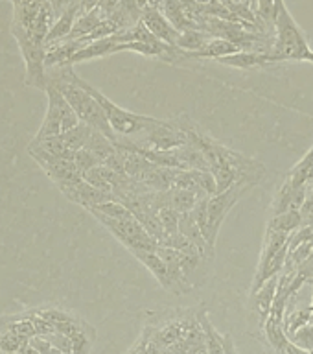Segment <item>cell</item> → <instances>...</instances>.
Segmentation results:
<instances>
[{"mask_svg":"<svg viewBox=\"0 0 313 354\" xmlns=\"http://www.w3.org/2000/svg\"><path fill=\"white\" fill-rule=\"evenodd\" d=\"M54 71L55 72L52 76L46 74V77H48L50 83H54L55 87L59 88L61 94L65 96L66 102L70 104V107L77 115L79 122L87 124V126H91L96 131L104 133L105 137L111 138L113 142H116L118 137L113 131L105 111L102 109V105L85 88L77 85L76 80H74V68H72V65L55 66Z\"/></svg>","mask_w":313,"mask_h":354,"instance_id":"6da1fadb","label":"cell"},{"mask_svg":"<svg viewBox=\"0 0 313 354\" xmlns=\"http://www.w3.org/2000/svg\"><path fill=\"white\" fill-rule=\"evenodd\" d=\"M54 22L55 13L50 0H22L13 4L11 33L17 43L30 41L46 46V37Z\"/></svg>","mask_w":313,"mask_h":354,"instance_id":"7a4b0ae2","label":"cell"},{"mask_svg":"<svg viewBox=\"0 0 313 354\" xmlns=\"http://www.w3.org/2000/svg\"><path fill=\"white\" fill-rule=\"evenodd\" d=\"M273 54L281 61H310L313 50L284 0H275V44Z\"/></svg>","mask_w":313,"mask_h":354,"instance_id":"3957f363","label":"cell"},{"mask_svg":"<svg viewBox=\"0 0 313 354\" xmlns=\"http://www.w3.org/2000/svg\"><path fill=\"white\" fill-rule=\"evenodd\" d=\"M74 80H76V83L79 87L85 88V91L102 105V109L105 111L107 120H109L116 137H137V135H142L144 131H148V129H151V127L157 126L160 122L159 118H153V116L137 115V113H131V111L122 109L120 105L113 104L104 93H99L98 88L93 87V85L85 82V80H82L76 72H74Z\"/></svg>","mask_w":313,"mask_h":354,"instance_id":"277c9868","label":"cell"},{"mask_svg":"<svg viewBox=\"0 0 313 354\" xmlns=\"http://www.w3.org/2000/svg\"><path fill=\"white\" fill-rule=\"evenodd\" d=\"M44 93H46V98H48V107H46L44 120L33 140L59 137V135L70 131L72 127H76L79 124V118L70 107V104L66 102V98L61 94V91L55 87L54 83H46Z\"/></svg>","mask_w":313,"mask_h":354,"instance_id":"5b68a950","label":"cell"},{"mask_svg":"<svg viewBox=\"0 0 313 354\" xmlns=\"http://www.w3.org/2000/svg\"><path fill=\"white\" fill-rule=\"evenodd\" d=\"M254 185L247 181H238L234 183L231 188H227L225 192L216 194L207 199V225L203 229V236L209 243L210 251L214 253L216 249V240H218V232L227 218V214L231 212V209L240 201L243 194L247 192L249 188H253Z\"/></svg>","mask_w":313,"mask_h":354,"instance_id":"8992f818","label":"cell"},{"mask_svg":"<svg viewBox=\"0 0 313 354\" xmlns=\"http://www.w3.org/2000/svg\"><path fill=\"white\" fill-rule=\"evenodd\" d=\"M88 212L102 225L107 227L115 234L116 240H120L131 253H135V251H157L159 249V242L144 229V225L137 218H131V220H113L109 216L99 214L96 210H88Z\"/></svg>","mask_w":313,"mask_h":354,"instance_id":"52a82bcc","label":"cell"},{"mask_svg":"<svg viewBox=\"0 0 313 354\" xmlns=\"http://www.w3.org/2000/svg\"><path fill=\"white\" fill-rule=\"evenodd\" d=\"M28 153L32 155L33 160L44 170V174L54 181L57 188L63 185H72V183L83 181V171L79 170L74 162V159H61V157H52L44 153L41 149L28 148Z\"/></svg>","mask_w":313,"mask_h":354,"instance_id":"ba28073f","label":"cell"},{"mask_svg":"<svg viewBox=\"0 0 313 354\" xmlns=\"http://www.w3.org/2000/svg\"><path fill=\"white\" fill-rule=\"evenodd\" d=\"M59 190L66 199H70L72 203L82 205L87 210L96 209L98 205L107 203V201H116L113 194L104 192V190L88 185L85 179L79 183H72V185H63V187H59Z\"/></svg>","mask_w":313,"mask_h":354,"instance_id":"9c48e42d","label":"cell"},{"mask_svg":"<svg viewBox=\"0 0 313 354\" xmlns=\"http://www.w3.org/2000/svg\"><path fill=\"white\" fill-rule=\"evenodd\" d=\"M140 21L144 22V26L148 28L149 32L153 33L159 41H162L164 44H170V46H176L181 32L166 19L162 11L157 10V8H146L142 11Z\"/></svg>","mask_w":313,"mask_h":354,"instance_id":"30bf717a","label":"cell"},{"mask_svg":"<svg viewBox=\"0 0 313 354\" xmlns=\"http://www.w3.org/2000/svg\"><path fill=\"white\" fill-rule=\"evenodd\" d=\"M278 279H281V275L273 277V279H269L265 284H262L256 292H253L254 312L258 315L260 325L262 326H264L265 323H267V319L271 317V310H273L276 290H278Z\"/></svg>","mask_w":313,"mask_h":354,"instance_id":"8fae6325","label":"cell"},{"mask_svg":"<svg viewBox=\"0 0 313 354\" xmlns=\"http://www.w3.org/2000/svg\"><path fill=\"white\" fill-rule=\"evenodd\" d=\"M218 63L227 66H236V68H256V66L273 65V63H281L276 59V55L273 52H238V54L227 55L218 59Z\"/></svg>","mask_w":313,"mask_h":354,"instance_id":"7c38bea8","label":"cell"},{"mask_svg":"<svg viewBox=\"0 0 313 354\" xmlns=\"http://www.w3.org/2000/svg\"><path fill=\"white\" fill-rule=\"evenodd\" d=\"M133 254H135V259L140 260V262L153 273V277L159 281L160 286L176 293V290H173V282H171L170 273H168V268H166L164 260L160 259V254L157 253V251H135Z\"/></svg>","mask_w":313,"mask_h":354,"instance_id":"4fadbf2b","label":"cell"},{"mask_svg":"<svg viewBox=\"0 0 313 354\" xmlns=\"http://www.w3.org/2000/svg\"><path fill=\"white\" fill-rule=\"evenodd\" d=\"M82 13H83L82 4H77L74 6L72 10L66 11V13H63L59 19H55L54 26H52L48 37H46V48L52 46V44L61 43V41H66L68 35H70L72 28H74V24H76L77 17L82 15Z\"/></svg>","mask_w":313,"mask_h":354,"instance_id":"5bb4252c","label":"cell"},{"mask_svg":"<svg viewBox=\"0 0 313 354\" xmlns=\"http://www.w3.org/2000/svg\"><path fill=\"white\" fill-rule=\"evenodd\" d=\"M116 46L113 35L111 37L99 39V41H94V43L85 44L82 50H77L74 57L70 59V65H76V63H82V61H91L98 59V57H105V55L113 54V48Z\"/></svg>","mask_w":313,"mask_h":354,"instance_id":"9a60e30c","label":"cell"},{"mask_svg":"<svg viewBox=\"0 0 313 354\" xmlns=\"http://www.w3.org/2000/svg\"><path fill=\"white\" fill-rule=\"evenodd\" d=\"M214 39V35L205 30H188V32H181L179 39H177V48L184 50L188 54H196V52H201L203 48H207V44Z\"/></svg>","mask_w":313,"mask_h":354,"instance_id":"2e32d148","label":"cell"},{"mask_svg":"<svg viewBox=\"0 0 313 354\" xmlns=\"http://www.w3.org/2000/svg\"><path fill=\"white\" fill-rule=\"evenodd\" d=\"M303 212L301 210H290L281 216H273L267 223V231L269 232H286L292 234L303 225Z\"/></svg>","mask_w":313,"mask_h":354,"instance_id":"e0dca14e","label":"cell"},{"mask_svg":"<svg viewBox=\"0 0 313 354\" xmlns=\"http://www.w3.org/2000/svg\"><path fill=\"white\" fill-rule=\"evenodd\" d=\"M265 328V337L267 342L273 347L276 354H286L287 343H290V336H287L286 328H284V323L282 321H276L273 317L267 319V323L264 325Z\"/></svg>","mask_w":313,"mask_h":354,"instance_id":"ac0fdd59","label":"cell"},{"mask_svg":"<svg viewBox=\"0 0 313 354\" xmlns=\"http://www.w3.org/2000/svg\"><path fill=\"white\" fill-rule=\"evenodd\" d=\"M85 148H87L88 151H93V153L102 160V165H105V162L116 153V144L113 142L111 138L105 137L104 133L96 131V129H94L91 138H88V142Z\"/></svg>","mask_w":313,"mask_h":354,"instance_id":"d6986e66","label":"cell"},{"mask_svg":"<svg viewBox=\"0 0 313 354\" xmlns=\"http://www.w3.org/2000/svg\"><path fill=\"white\" fill-rule=\"evenodd\" d=\"M93 131H94L93 127L87 126V124H83V122H79L76 127H72L70 131L63 133L61 137H63L65 144L68 146V149H72V151L76 153L77 149H83L85 146H87L88 138H91Z\"/></svg>","mask_w":313,"mask_h":354,"instance_id":"ffe728a7","label":"cell"},{"mask_svg":"<svg viewBox=\"0 0 313 354\" xmlns=\"http://www.w3.org/2000/svg\"><path fill=\"white\" fill-rule=\"evenodd\" d=\"M201 326L205 330V339H207V351L209 354H227L225 353V337L216 330L210 319L205 314H201Z\"/></svg>","mask_w":313,"mask_h":354,"instance_id":"44dd1931","label":"cell"},{"mask_svg":"<svg viewBox=\"0 0 313 354\" xmlns=\"http://www.w3.org/2000/svg\"><path fill=\"white\" fill-rule=\"evenodd\" d=\"M93 210H96L99 214L109 216L113 220H131V218H137V216L133 214L131 210L127 209L124 203H120V201H107V203L98 205V207Z\"/></svg>","mask_w":313,"mask_h":354,"instance_id":"7402d4cb","label":"cell"},{"mask_svg":"<svg viewBox=\"0 0 313 354\" xmlns=\"http://www.w3.org/2000/svg\"><path fill=\"white\" fill-rule=\"evenodd\" d=\"M94 342V330L91 326L83 328L82 332H77L72 336V354H91Z\"/></svg>","mask_w":313,"mask_h":354,"instance_id":"603a6c76","label":"cell"},{"mask_svg":"<svg viewBox=\"0 0 313 354\" xmlns=\"http://www.w3.org/2000/svg\"><path fill=\"white\" fill-rule=\"evenodd\" d=\"M310 319H312V306L304 310H297V312H292L287 315L286 321H284V328H286L287 336L293 334L298 328H303L304 325H308Z\"/></svg>","mask_w":313,"mask_h":354,"instance_id":"cb8c5ba5","label":"cell"},{"mask_svg":"<svg viewBox=\"0 0 313 354\" xmlns=\"http://www.w3.org/2000/svg\"><path fill=\"white\" fill-rule=\"evenodd\" d=\"M159 220L164 229V238L173 236L179 232V212L173 209H164L159 212ZM162 242V240H160Z\"/></svg>","mask_w":313,"mask_h":354,"instance_id":"d4e9b609","label":"cell"},{"mask_svg":"<svg viewBox=\"0 0 313 354\" xmlns=\"http://www.w3.org/2000/svg\"><path fill=\"white\" fill-rule=\"evenodd\" d=\"M74 162H76L77 168L83 171V176H85V171L93 170V168L102 165V160H99L93 151H88L87 148L77 149L76 153H74Z\"/></svg>","mask_w":313,"mask_h":354,"instance_id":"484cf974","label":"cell"},{"mask_svg":"<svg viewBox=\"0 0 313 354\" xmlns=\"http://www.w3.org/2000/svg\"><path fill=\"white\" fill-rule=\"evenodd\" d=\"M290 342L313 353V323H308L303 328H298L293 334H290Z\"/></svg>","mask_w":313,"mask_h":354,"instance_id":"4316f807","label":"cell"},{"mask_svg":"<svg viewBox=\"0 0 313 354\" xmlns=\"http://www.w3.org/2000/svg\"><path fill=\"white\" fill-rule=\"evenodd\" d=\"M50 4L54 8L55 19H59L63 13H66V11L72 10L74 6L79 4V0H50Z\"/></svg>","mask_w":313,"mask_h":354,"instance_id":"83f0119b","label":"cell"},{"mask_svg":"<svg viewBox=\"0 0 313 354\" xmlns=\"http://www.w3.org/2000/svg\"><path fill=\"white\" fill-rule=\"evenodd\" d=\"M236 6H242V8H247L251 11H256L258 13V0H232Z\"/></svg>","mask_w":313,"mask_h":354,"instance_id":"f1b7e54d","label":"cell"},{"mask_svg":"<svg viewBox=\"0 0 313 354\" xmlns=\"http://www.w3.org/2000/svg\"><path fill=\"white\" fill-rule=\"evenodd\" d=\"M286 354H313L312 351H306V348L298 347L295 343H287V348H286Z\"/></svg>","mask_w":313,"mask_h":354,"instance_id":"f546056e","label":"cell"},{"mask_svg":"<svg viewBox=\"0 0 313 354\" xmlns=\"http://www.w3.org/2000/svg\"><path fill=\"white\" fill-rule=\"evenodd\" d=\"M19 353H21V354H41L37 351V348H33L32 345H30V343H26V345H24V347H22L21 351H19Z\"/></svg>","mask_w":313,"mask_h":354,"instance_id":"4dcf8cb0","label":"cell"},{"mask_svg":"<svg viewBox=\"0 0 313 354\" xmlns=\"http://www.w3.org/2000/svg\"><path fill=\"white\" fill-rule=\"evenodd\" d=\"M19 2H22V0H11V4H19Z\"/></svg>","mask_w":313,"mask_h":354,"instance_id":"1f68e13d","label":"cell"},{"mask_svg":"<svg viewBox=\"0 0 313 354\" xmlns=\"http://www.w3.org/2000/svg\"><path fill=\"white\" fill-rule=\"evenodd\" d=\"M308 282H313V277H308ZM312 310H313V304H312Z\"/></svg>","mask_w":313,"mask_h":354,"instance_id":"d6a6232c","label":"cell"},{"mask_svg":"<svg viewBox=\"0 0 313 354\" xmlns=\"http://www.w3.org/2000/svg\"><path fill=\"white\" fill-rule=\"evenodd\" d=\"M308 277H313V273H310V275Z\"/></svg>","mask_w":313,"mask_h":354,"instance_id":"836d02e7","label":"cell"}]
</instances>
